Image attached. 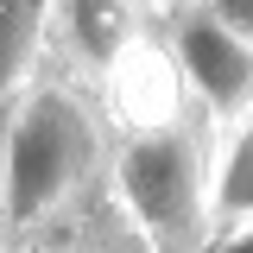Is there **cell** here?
<instances>
[{
    "label": "cell",
    "instance_id": "9",
    "mask_svg": "<svg viewBox=\"0 0 253 253\" xmlns=\"http://www.w3.org/2000/svg\"><path fill=\"white\" fill-rule=\"evenodd\" d=\"M203 253H253V221H241V228H221V234H215Z\"/></svg>",
    "mask_w": 253,
    "mask_h": 253
},
{
    "label": "cell",
    "instance_id": "6",
    "mask_svg": "<svg viewBox=\"0 0 253 253\" xmlns=\"http://www.w3.org/2000/svg\"><path fill=\"white\" fill-rule=\"evenodd\" d=\"M209 215H215V234L253 221V108L234 114V121H221L215 177H209ZM215 234H209V241H215Z\"/></svg>",
    "mask_w": 253,
    "mask_h": 253
},
{
    "label": "cell",
    "instance_id": "11",
    "mask_svg": "<svg viewBox=\"0 0 253 253\" xmlns=\"http://www.w3.org/2000/svg\"><path fill=\"white\" fill-rule=\"evenodd\" d=\"M139 6H152V13H165V6H177V0H139Z\"/></svg>",
    "mask_w": 253,
    "mask_h": 253
},
{
    "label": "cell",
    "instance_id": "4",
    "mask_svg": "<svg viewBox=\"0 0 253 253\" xmlns=\"http://www.w3.org/2000/svg\"><path fill=\"white\" fill-rule=\"evenodd\" d=\"M146 6L139 0H57V51L70 57V70H83V83H108L121 57L146 38Z\"/></svg>",
    "mask_w": 253,
    "mask_h": 253
},
{
    "label": "cell",
    "instance_id": "3",
    "mask_svg": "<svg viewBox=\"0 0 253 253\" xmlns=\"http://www.w3.org/2000/svg\"><path fill=\"white\" fill-rule=\"evenodd\" d=\"M158 44L171 51L190 101H196L215 126L253 108V44L241 38V32H228L203 0L165 6V13H158Z\"/></svg>",
    "mask_w": 253,
    "mask_h": 253
},
{
    "label": "cell",
    "instance_id": "2",
    "mask_svg": "<svg viewBox=\"0 0 253 253\" xmlns=\"http://www.w3.org/2000/svg\"><path fill=\"white\" fill-rule=\"evenodd\" d=\"M209 177H215V126L196 101H184L152 121H121L101 190L152 253H203L215 234Z\"/></svg>",
    "mask_w": 253,
    "mask_h": 253
},
{
    "label": "cell",
    "instance_id": "1",
    "mask_svg": "<svg viewBox=\"0 0 253 253\" xmlns=\"http://www.w3.org/2000/svg\"><path fill=\"white\" fill-rule=\"evenodd\" d=\"M108 114L76 76H38L0 114V253L51 234L108 171Z\"/></svg>",
    "mask_w": 253,
    "mask_h": 253
},
{
    "label": "cell",
    "instance_id": "5",
    "mask_svg": "<svg viewBox=\"0 0 253 253\" xmlns=\"http://www.w3.org/2000/svg\"><path fill=\"white\" fill-rule=\"evenodd\" d=\"M51 26H57V0H0V114L38 83Z\"/></svg>",
    "mask_w": 253,
    "mask_h": 253
},
{
    "label": "cell",
    "instance_id": "7",
    "mask_svg": "<svg viewBox=\"0 0 253 253\" xmlns=\"http://www.w3.org/2000/svg\"><path fill=\"white\" fill-rule=\"evenodd\" d=\"M38 241L51 253H152L133 234V221L108 203V190H95L89 203H76V209L57 221V234H38Z\"/></svg>",
    "mask_w": 253,
    "mask_h": 253
},
{
    "label": "cell",
    "instance_id": "8",
    "mask_svg": "<svg viewBox=\"0 0 253 253\" xmlns=\"http://www.w3.org/2000/svg\"><path fill=\"white\" fill-rule=\"evenodd\" d=\"M203 6H209L228 32H241V38L253 44V0H203Z\"/></svg>",
    "mask_w": 253,
    "mask_h": 253
},
{
    "label": "cell",
    "instance_id": "10",
    "mask_svg": "<svg viewBox=\"0 0 253 253\" xmlns=\"http://www.w3.org/2000/svg\"><path fill=\"white\" fill-rule=\"evenodd\" d=\"M6 253H51L44 241H26V247H6Z\"/></svg>",
    "mask_w": 253,
    "mask_h": 253
}]
</instances>
